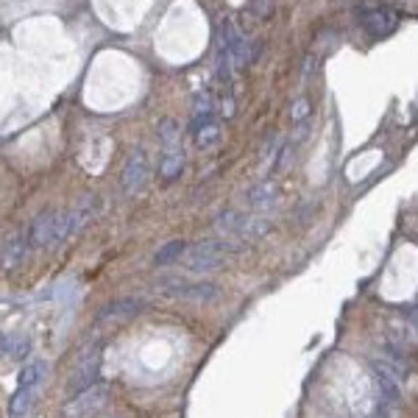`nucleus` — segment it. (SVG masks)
Returning a JSON list of instances; mask_svg holds the SVG:
<instances>
[{
	"label": "nucleus",
	"mask_w": 418,
	"mask_h": 418,
	"mask_svg": "<svg viewBox=\"0 0 418 418\" xmlns=\"http://www.w3.org/2000/svg\"><path fill=\"white\" fill-rule=\"evenodd\" d=\"M240 248L234 245L232 240H201L195 245H190L185 254V268L192 274H207V271H218L226 257L237 254Z\"/></svg>",
	"instance_id": "obj_1"
},
{
	"label": "nucleus",
	"mask_w": 418,
	"mask_h": 418,
	"mask_svg": "<svg viewBox=\"0 0 418 418\" xmlns=\"http://www.w3.org/2000/svg\"><path fill=\"white\" fill-rule=\"evenodd\" d=\"M153 290L165 298L187 301V304H215L221 298V290L212 281H182V279H159Z\"/></svg>",
	"instance_id": "obj_2"
},
{
	"label": "nucleus",
	"mask_w": 418,
	"mask_h": 418,
	"mask_svg": "<svg viewBox=\"0 0 418 418\" xmlns=\"http://www.w3.org/2000/svg\"><path fill=\"white\" fill-rule=\"evenodd\" d=\"M399 11L390 8V6H360L357 8V23L360 28L371 37V40H382V37H390L396 28H399Z\"/></svg>",
	"instance_id": "obj_3"
},
{
	"label": "nucleus",
	"mask_w": 418,
	"mask_h": 418,
	"mask_svg": "<svg viewBox=\"0 0 418 418\" xmlns=\"http://www.w3.org/2000/svg\"><path fill=\"white\" fill-rule=\"evenodd\" d=\"M109 402V385H93L81 393H76L64 407L62 416L64 418H93L98 416Z\"/></svg>",
	"instance_id": "obj_4"
},
{
	"label": "nucleus",
	"mask_w": 418,
	"mask_h": 418,
	"mask_svg": "<svg viewBox=\"0 0 418 418\" xmlns=\"http://www.w3.org/2000/svg\"><path fill=\"white\" fill-rule=\"evenodd\" d=\"M148 173H151V162H148L145 148H132L120 168V190L126 195H137L148 185Z\"/></svg>",
	"instance_id": "obj_5"
},
{
	"label": "nucleus",
	"mask_w": 418,
	"mask_h": 418,
	"mask_svg": "<svg viewBox=\"0 0 418 418\" xmlns=\"http://www.w3.org/2000/svg\"><path fill=\"white\" fill-rule=\"evenodd\" d=\"M98 371H100V343H93V346L79 357V363H76V373H73V379L67 382V396L73 399L76 393L93 388L95 379H98Z\"/></svg>",
	"instance_id": "obj_6"
},
{
	"label": "nucleus",
	"mask_w": 418,
	"mask_h": 418,
	"mask_svg": "<svg viewBox=\"0 0 418 418\" xmlns=\"http://www.w3.org/2000/svg\"><path fill=\"white\" fill-rule=\"evenodd\" d=\"M31 243H28V232H14L0 240V268L6 274H14L23 268V262L28 260Z\"/></svg>",
	"instance_id": "obj_7"
},
{
	"label": "nucleus",
	"mask_w": 418,
	"mask_h": 418,
	"mask_svg": "<svg viewBox=\"0 0 418 418\" xmlns=\"http://www.w3.org/2000/svg\"><path fill=\"white\" fill-rule=\"evenodd\" d=\"M142 298H117V301H112V304H106L100 313H98V318H95V326H103V324H120V321H129V318H134L142 313Z\"/></svg>",
	"instance_id": "obj_8"
},
{
	"label": "nucleus",
	"mask_w": 418,
	"mask_h": 418,
	"mask_svg": "<svg viewBox=\"0 0 418 418\" xmlns=\"http://www.w3.org/2000/svg\"><path fill=\"white\" fill-rule=\"evenodd\" d=\"M56 218H59V212H53V209L34 218V223L28 229L31 248H53L56 245Z\"/></svg>",
	"instance_id": "obj_9"
},
{
	"label": "nucleus",
	"mask_w": 418,
	"mask_h": 418,
	"mask_svg": "<svg viewBox=\"0 0 418 418\" xmlns=\"http://www.w3.org/2000/svg\"><path fill=\"white\" fill-rule=\"evenodd\" d=\"M223 53L229 56L234 67H245L251 62V53H248V40L237 31V25H226V34H223Z\"/></svg>",
	"instance_id": "obj_10"
},
{
	"label": "nucleus",
	"mask_w": 418,
	"mask_h": 418,
	"mask_svg": "<svg viewBox=\"0 0 418 418\" xmlns=\"http://www.w3.org/2000/svg\"><path fill=\"white\" fill-rule=\"evenodd\" d=\"M182 170H185V148L182 145L162 148V159H159V176H162V182L179 179Z\"/></svg>",
	"instance_id": "obj_11"
},
{
	"label": "nucleus",
	"mask_w": 418,
	"mask_h": 418,
	"mask_svg": "<svg viewBox=\"0 0 418 418\" xmlns=\"http://www.w3.org/2000/svg\"><path fill=\"white\" fill-rule=\"evenodd\" d=\"M279 201V187L274 182H257L254 187H248L245 190V204L251 207V209H268V207H274Z\"/></svg>",
	"instance_id": "obj_12"
},
{
	"label": "nucleus",
	"mask_w": 418,
	"mask_h": 418,
	"mask_svg": "<svg viewBox=\"0 0 418 418\" xmlns=\"http://www.w3.org/2000/svg\"><path fill=\"white\" fill-rule=\"evenodd\" d=\"M271 232H274V221L271 218H265V215H245L237 237H243V240H260V237H265V234Z\"/></svg>",
	"instance_id": "obj_13"
},
{
	"label": "nucleus",
	"mask_w": 418,
	"mask_h": 418,
	"mask_svg": "<svg viewBox=\"0 0 418 418\" xmlns=\"http://www.w3.org/2000/svg\"><path fill=\"white\" fill-rule=\"evenodd\" d=\"M95 209H98V201H95L93 195H84V198L70 209V226H73V234L84 229V223L93 218Z\"/></svg>",
	"instance_id": "obj_14"
},
{
	"label": "nucleus",
	"mask_w": 418,
	"mask_h": 418,
	"mask_svg": "<svg viewBox=\"0 0 418 418\" xmlns=\"http://www.w3.org/2000/svg\"><path fill=\"white\" fill-rule=\"evenodd\" d=\"M371 376H373L376 390H379V399H382L385 405H396V402H399V382L390 379L388 373H382L379 368H373V366H371Z\"/></svg>",
	"instance_id": "obj_15"
},
{
	"label": "nucleus",
	"mask_w": 418,
	"mask_h": 418,
	"mask_svg": "<svg viewBox=\"0 0 418 418\" xmlns=\"http://www.w3.org/2000/svg\"><path fill=\"white\" fill-rule=\"evenodd\" d=\"M187 251V243L185 240H168L165 245H159L156 251H153V265H170V262H179L182 260V254Z\"/></svg>",
	"instance_id": "obj_16"
},
{
	"label": "nucleus",
	"mask_w": 418,
	"mask_h": 418,
	"mask_svg": "<svg viewBox=\"0 0 418 418\" xmlns=\"http://www.w3.org/2000/svg\"><path fill=\"white\" fill-rule=\"evenodd\" d=\"M243 212H237V209H226V212H221L218 215V221H215V232L223 234V237H237L240 234V226H243Z\"/></svg>",
	"instance_id": "obj_17"
},
{
	"label": "nucleus",
	"mask_w": 418,
	"mask_h": 418,
	"mask_svg": "<svg viewBox=\"0 0 418 418\" xmlns=\"http://www.w3.org/2000/svg\"><path fill=\"white\" fill-rule=\"evenodd\" d=\"M159 142H162V148H173V145H182V129H179V123L173 120V117H165L162 123H159Z\"/></svg>",
	"instance_id": "obj_18"
},
{
	"label": "nucleus",
	"mask_w": 418,
	"mask_h": 418,
	"mask_svg": "<svg viewBox=\"0 0 418 418\" xmlns=\"http://www.w3.org/2000/svg\"><path fill=\"white\" fill-rule=\"evenodd\" d=\"M195 134V145L201 148V151H207V148H212V145H218V139L223 134V129H221V123H207V126H201L198 132H192Z\"/></svg>",
	"instance_id": "obj_19"
},
{
	"label": "nucleus",
	"mask_w": 418,
	"mask_h": 418,
	"mask_svg": "<svg viewBox=\"0 0 418 418\" xmlns=\"http://www.w3.org/2000/svg\"><path fill=\"white\" fill-rule=\"evenodd\" d=\"M42 373H45V363H28V366H23V371L17 376V388H34L40 379H42Z\"/></svg>",
	"instance_id": "obj_20"
},
{
	"label": "nucleus",
	"mask_w": 418,
	"mask_h": 418,
	"mask_svg": "<svg viewBox=\"0 0 418 418\" xmlns=\"http://www.w3.org/2000/svg\"><path fill=\"white\" fill-rule=\"evenodd\" d=\"M31 407V390L28 388H17V393L11 396V405H8V413L11 418H23Z\"/></svg>",
	"instance_id": "obj_21"
},
{
	"label": "nucleus",
	"mask_w": 418,
	"mask_h": 418,
	"mask_svg": "<svg viewBox=\"0 0 418 418\" xmlns=\"http://www.w3.org/2000/svg\"><path fill=\"white\" fill-rule=\"evenodd\" d=\"M8 354H11V360H25L31 354V340L23 335L8 337Z\"/></svg>",
	"instance_id": "obj_22"
},
{
	"label": "nucleus",
	"mask_w": 418,
	"mask_h": 418,
	"mask_svg": "<svg viewBox=\"0 0 418 418\" xmlns=\"http://www.w3.org/2000/svg\"><path fill=\"white\" fill-rule=\"evenodd\" d=\"M195 106H192V112L195 115H212V98L207 93H201V95H195V100H192Z\"/></svg>",
	"instance_id": "obj_23"
},
{
	"label": "nucleus",
	"mask_w": 418,
	"mask_h": 418,
	"mask_svg": "<svg viewBox=\"0 0 418 418\" xmlns=\"http://www.w3.org/2000/svg\"><path fill=\"white\" fill-rule=\"evenodd\" d=\"M290 159H293V142H287V145L281 148V156H279V162H277V170H284Z\"/></svg>",
	"instance_id": "obj_24"
},
{
	"label": "nucleus",
	"mask_w": 418,
	"mask_h": 418,
	"mask_svg": "<svg viewBox=\"0 0 418 418\" xmlns=\"http://www.w3.org/2000/svg\"><path fill=\"white\" fill-rule=\"evenodd\" d=\"M304 115H307V100H298L296 109H293V120L298 123V120H304Z\"/></svg>",
	"instance_id": "obj_25"
},
{
	"label": "nucleus",
	"mask_w": 418,
	"mask_h": 418,
	"mask_svg": "<svg viewBox=\"0 0 418 418\" xmlns=\"http://www.w3.org/2000/svg\"><path fill=\"white\" fill-rule=\"evenodd\" d=\"M6 352H8V335L0 332V354H6Z\"/></svg>",
	"instance_id": "obj_26"
}]
</instances>
